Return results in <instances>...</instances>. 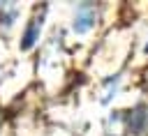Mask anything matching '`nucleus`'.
I'll return each mask as SVG.
<instances>
[{
  "label": "nucleus",
  "instance_id": "1",
  "mask_svg": "<svg viewBox=\"0 0 148 136\" xmlns=\"http://www.w3.org/2000/svg\"><path fill=\"white\" fill-rule=\"evenodd\" d=\"M39 28H42V14L32 18V23H30V28H28L25 37H23V39H25V41H23V48H30V46H32V41H35V37H37Z\"/></svg>",
  "mask_w": 148,
  "mask_h": 136
}]
</instances>
